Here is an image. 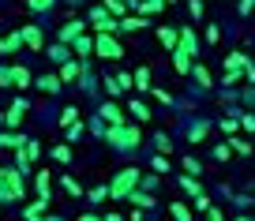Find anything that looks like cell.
Here are the masks:
<instances>
[{
  "label": "cell",
  "instance_id": "obj_1",
  "mask_svg": "<svg viewBox=\"0 0 255 221\" xmlns=\"http://www.w3.org/2000/svg\"><path fill=\"white\" fill-rule=\"evenodd\" d=\"M19 199H23V173H19L15 165H8L4 173H0V203L15 206Z\"/></svg>",
  "mask_w": 255,
  "mask_h": 221
},
{
  "label": "cell",
  "instance_id": "obj_2",
  "mask_svg": "<svg viewBox=\"0 0 255 221\" xmlns=\"http://www.w3.org/2000/svg\"><path fill=\"white\" fill-rule=\"evenodd\" d=\"M105 139H109V146H117V150H135L143 135H139V124H124V127H109Z\"/></svg>",
  "mask_w": 255,
  "mask_h": 221
},
{
  "label": "cell",
  "instance_id": "obj_3",
  "mask_svg": "<svg viewBox=\"0 0 255 221\" xmlns=\"http://www.w3.org/2000/svg\"><path fill=\"white\" fill-rule=\"evenodd\" d=\"M139 169H124L120 176H113V184H109V199H131L135 195V188H139Z\"/></svg>",
  "mask_w": 255,
  "mask_h": 221
},
{
  "label": "cell",
  "instance_id": "obj_4",
  "mask_svg": "<svg viewBox=\"0 0 255 221\" xmlns=\"http://www.w3.org/2000/svg\"><path fill=\"white\" fill-rule=\"evenodd\" d=\"M90 23H94L98 34H117L120 30L117 15H109V8H94V11H90Z\"/></svg>",
  "mask_w": 255,
  "mask_h": 221
},
{
  "label": "cell",
  "instance_id": "obj_5",
  "mask_svg": "<svg viewBox=\"0 0 255 221\" xmlns=\"http://www.w3.org/2000/svg\"><path fill=\"white\" fill-rule=\"evenodd\" d=\"M98 56H105V60H120L124 49H120V41L113 38V34H98Z\"/></svg>",
  "mask_w": 255,
  "mask_h": 221
},
{
  "label": "cell",
  "instance_id": "obj_6",
  "mask_svg": "<svg viewBox=\"0 0 255 221\" xmlns=\"http://www.w3.org/2000/svg\"><path fill=\"white\" fill-rule=\"evenodd\" d=\"M240 68H248L244 53H229V56H225V87H233V83L240 79Z\"/></svg>",
  "mask_w": 255,
  "mask_h": 221
},
{
  "label": "cell",
  "instance_id": "obj_7",
  "mask_svg": "<svg viewBox=\"0 0 255 221\" xmlns=\"http://www.w3.org/2000/svg\"><path fill=\"white\" fill-rule=\"evenodd\" d=\"M98 116H102V120H105V124H109V127H124V124H128L124 109H120V105H113V102H105V105H102V112H98Z\"/></svg>",
  "mask_w": 255,
  "mask_h": 221
},
{
  "label": "cell",
  "instance_id": "obj_8",
  "mask_svg": "<svg viewBox=\"0 0 255 221\" xmlns=\"http://www.w3.org/2000/svg\"><path fill=\"white\" fill-rule=\"evenodd\" d=\"M158 41L169 49V56H173L176 49H180V30H176V26H158Z\"/></svg>",
  "mask_w": 255,
  "mask_h": 221
},
{
  "label": "cell",
  "instance_id": "obj_9",
  "mask_svg": "<svg viewBox=\"0 0 255 221\" xmlns=\"http://www.w3.org/2000/svg\"><path fill=\"white\" fill-rule=\"evenodd\" d=\"M23 112H26V102H23V98H15L11 109L4 112V127H8V131H11V127H19V124H23Z\"/></svg>",
  "mask_w": 255,
  "mask_h": 221
},
{
  "label": "cell",
  "instance_id": "obj_10",
  "mask_svg": "<svg viewBox=\"0 0 255 221\" xmlns=\"http://www.w3.org/2000/svg\"><path fill=\"white\" fill-rule=\"evenodd\" d=\"M83 38V23H64L60 26V45H75Z\"/></svg>",
  "mask_w": 255,
  "mask_h": 221
},
{
  "label": "cell",
  "instance_id": "obj_11",
  "mask_svg": "<svg viewBox=\"0 0 255 221\" xmlns=\"http://www.w3.org/2000/svg\"><path fill=\"white\" fill-rule=\"evenodd\" d=\"M23 45H26V41H23V30H11L8 38H4V45H0V49H4V56H15Z\"/></svg>",
  "mask_w": 255,
  "mask_h": 221
},
{
  "label": "cell",
  "instance_id": "obj_12",
  "mask_svg": "<svg viewBox=\"0 0 255 221\" xmlns=\"http://www.w3.org/2000/svg\"><path fill=\"white\" fill-rule=\"evenodd\" d=\"M72 53H75V56H90V53H98V38L83 34V38H79V41L72 45Z\"/></svg>",
  "mask_w": 255,
  "mask_h": 221
},
{
  "label": "cell",
  "instance_id": "obj_13",
  "mask_svg": "<svg viewBox=\"0 0 255 221\" xmlns=\"http://www.w3.org/2000/svg\"><path fill=\"white\" fill-rule=\"evenodd\" d=\"M8 68H11V83H15L19 90H26V87L34 83V79H30V71H26L23 64H8Z\"/></svg>",
  "mask_w": 255,
  "mask_h": 221
},
{
  "label": "cell",
  "instance_id": "obj_14",
  "mask_svg": "<svg viewBox=\"0 0 255 221\" xmlns=\"http://www.w3.org/2000/svg\"><path fill=\"white\" fill-rule=\"evenodd\" d=\"M45 210H49V199H34V203L23 210V218L26 221H41V214H45Z\"/></svg>",
  "mask_w": 255,
  "mask_h": 221
},
{
  "label": "cell",
  "instance_id": "obj_15",
  "mask_svg": "<svg viewBox=\"0 0 255 221\" xmlns=\"http://www.w3.org/2000/svg\"><path fill=\"white\" fill-rule=\"evenodd\" d=\"M60 75H41V79L38 83H34V87H38V90H45V94H60Z\"/></svg>",
  "mask_w": 255,
  "mask_h": 221
},
{
  "label": "cell",
  "instance_id": "obj_16",
  "mask_svg": "<svg viewBox=\"0 0 255 221\" xmlns=\"http://www.w3.org/2000/svg\"><path fill=\"white\" fill-rule=\"evenodd\" d=\"M0 146H8V150H23L26 139H23V135H15V131H4V135H0Z\"/></svg>",
  "mask_w": 255,
  "mask_h": 221
},
{
  "label": "cell",
  "instance_id": "obj_17",
  "mask_svg": "<svg viewBox=\"0 0 255 221\" xmlns=\"http://www.w3.org/2000/svg\"><path fill=\"white\" fill-rule=\"evenodd\" d=\"M191 75H195V83H199L203 90L214 87V79H210V71H207V64H195V68H191Z\"/></svg>",
  "mask_w": 255,
  "mask_h": 221
},
{
  "label": "cell",
  "instance_id": "obj_18",
  "mask_svg": "<svg viewBox=\"0 0 255 221\" xmlns=\"http://www.w3.org/2000/svg\"><path fill=\"white\" fill-rule=\"evenodd\" d=\"M173 68L180 71V75H188L195 64H191V56H188V53H180V49H176V53H173Z\"/></svg>",
  "mask_w": 255,
  "mask_h": 221
},
{
  "label": "cell",
  "instance_id": "obj_19",
  "mask_svg": "<svg viewBox=\"0 0 255 221\" xmlns=\"http://www.w3.org/2000/svg\"><path fill=\"white\" fill-rule=\"evenodd\" d=\"M135 8H139V15H154V11L165 8V0H135Z\"/></svg>",
  "mask_w": 255,
  "mask_h": 221
},
{
  "label": "cell",
  "instance_id": "obj_20",
  "mask_svg": "<svg viewBox=\"0 0 255 221\" xmlns=\"http://www.w3.org/2000/svg\"><path fill=\"white\" fill-rule=\"evenodd\" d=\"M19 30H23V41L30 49H41V30H38V26H19Z\"/></svg>",
  "mask_w": 255,
  "mask_h": 221
},
{
  "label": "cell",
  "instance_id": "obj_21",
  "mask_svg": "<svg viewBox=\"0 0 255 221\" xmlns=\"http://www.w3.org/2000/svg\"><path fill=\"white\" fill-rule=\"evenodd\" d=\"M135 87H139V94H150V68L146 64L135 71Z\"/></svg>",
  "mask_w": 255,
  "mask_h": 221
},
{
  "label": "cell",
  "instance_id": "obj_22",
  "mask_svg": "<svg viewBox=\"0 0 255 221\" xmlns=\"http://www.w3.org/2000/svg\"><path fill=\"white\" fill-rule=\"evenodd\" d=\"M128 112H131V116H135L139 124H146V120H150V109H146V105L139 102V98H135V102H131V105H128Z\"/></svg>",
  "mask_w": 255,
  "mask_h": 221
},
{
  "label": "cell",
  "instance_id": "obj_23",
  "mask_svg": "<svg viewBox=\"0 0 255 221\" xmlns=\"http://www.w3.org/2000/svg\"><path fill=\"white\" fill-rule=\"evenodd\" d=\"M180 53H188V56H195V34L188 30V26H184L180 30Z\"/></svg>",
  "mask_w": 255,
  "mask_h": 221
},
{
  "label": "cell",
  "instance_id": "obj_24",
  "mask_svg": "<svg viewBox=\"0 0 255 221\" xmlns=\"http://www.w3.org/2000/svg\"><path fill=\"white\" fill-rule=\"evenodd\" d=\"M68 56H72V53H68V45H53V49H49V60L60 64V68L68 64Z\"/></svg>",
  "mask_w": 255,
  "mask_h": 221
},
{
  "label": "cell",
  "instance_id": "obj_25",
  "mask_svg": "<svg viewBox=\"0 0 255 221\" xmlns=\"http://www.w3.org/2000/svg\"><path fill=\"white\" fill-rule=\"evenodd\" d=\"M34 184H38V199H49V188H53V184H49V169H41Z\"/></svg>",
  "mask_w": 255,
  "mask_h": 221
},
{
  "label": "cell",
  "instance_id": "obj_26",
  "mask_svg": "<svg viewBox=\"0 0 255 221\" xmlns=\"http://www.w3.org/2000/svg\"><path fill=\"white\" fill-rule=\"evenodd\" d=\"M143 26H146L143 15H128V19H120V30H143Z\"/></svg>",
  "mask_w": 255,
  "mask_h": 221
},
{
  "label": "cell",
  "instance_id": "obj_27",
  "mask_svg": "<svg viewBox=\"0 0 255 221\" xmlns=\"http://www.w3.org/2000/svg\"><path fill=\"white\" fill-rule=\"evenodd\" d=\"M180 188L188 191V195H195V199L203 195V188H199V180H195V176H180Z\"/></svg>",
  "mask_w": 255,
  "mask_h": 221
},
{
  "label": "cell",
  "instance_id": "obj_28",
  "mask_svg": "<svg viewBox=\"0 0 255 221\" xmlns=\"http://www.w3.org/2000/svg\"><path fill=\"white\" fill-rule=\"evenodd\" d=\"M60 184H64V191H68V195H83V184L75 180V176H60Z\"/></svg>",
  "mask_w": 255,
  "mask_h": 221
},
{
  "label": "cell",
  "instance_id": "obj_29",
  "mask_svg": "<svg viewBox=\"0 0 255 221\" xmlns=\"http://www.w3.org/2000/svg\"><path fill=\"white\" fill-rule=\"evenodd\" d=\"M60 79H64V83L79 79V64H72V60H68V64H64V68H60Z\"/></svg>",
  "mask_w": 255,
  "mask_h": 221
},
{
  "label": "cell",
  "instance_id": "obj_30",
  "mask_svg": "<svg viewBox=\"0 0 255 221\" xmlns=\"http://www.w3.org/2000/svg\"><path fill=\"white\" fill-rule=\"evenodd\" d=\"M169 214H173L176 221H191V210H188L184 203H173V206H169Z\"/></svg>",
  "mask_w": 255,
  "mask_h": 221
},
{
  "label": "cell",
  "instance_id": "obj_31",
  "mask_svg": "<svg viewBox=\"0 0 255 221\" xmlns=\"http://www.w3.org/2000/svg\"><path fill=\"white\" fill-rule=\"evenodd\" d=\"M105 8H109V15H124L128 19V4L124 0H105Z\"/></svg>",
  "mask_w": 255,
  "mask_h": 221
},
{
  "label": "cell",
  "instance_id": "obj_32",
  "mask_svg": "<svg viewBox=\"0 0 255 221\" xmlns=\"http://www.w3.org/2000/svg\"><path fill=\"white\" fill-rule=\"evenodd\" d=\"M60 124L64 127H75V124H79V112H75V109H64L60 112Z\"/></svg>",
  "mask_w": 255,
  "mask_h": 221
},
{
  "label": "cell",
  "instance_id": "obj_33",
  "mask_svg": "<svg viewBox=\"0 0 255 221\" xmlns=\"http://www.w3.org/2000/svg\"><path fill=\"white\" fill-rule=\"evenodd\" d=\"M131 203H135V206H154V195H150V191H135Z\"/></svg>",
  "mask_w": 255,
  "mask_h": 221
},
{
  "label": "cell",
  "instance_id": "obj_34",
  "mask_svg": "<svg viewBox=\"0 0 255 221\" xmlns=\"http://www.w3.org/2000/svg\"><path fill=\"white\" fill-rule=\"evenodd\" d=\"M53 4H56V0H26V8H30V11H49Z\"/></svg>",
  "mask_w": 255,
  "mask_h": 221
},
{
  "label": "cell",
  "instance_id": "obj_35",
  "mask_svg": "<svg viewBox=\"0 0 255 221\" xmlns=\"http://www.w3.org/2000/svg\"><path fill=\"white\" fill-rule=\"evenodd\" d=\"M53 158H56V161H64V165L72 161V150H68V142H64V146H53Z\"/></svg>",
  "mask_w": 255,
  "mask_h": 221
},
{
  "label": "cell",
  "instance_id": "obj_36",
  "mask_svg": "<svg viewBox=\"0 0 255 221\" xmlns=\"http://www.w3.org/2000/svg\"><path fill=\"white\" fill-rule=\"evenodd\" d=\"M188 11H191L195 19H203V11H207V0H191V4H188Z\"/></svg>",
  "mask_w": 255,
  "mask_h": 221
},
{
  "label": "cell",
  "instance_id": "obj_37",
  "mask_svg": "<svg viewBox=\"0 0 255 221\" xmlns=\"http://www.w3.org/2000/svg\"><path fill=\"white\" fill-rule=\"evenodd\" d=\"M184 173H188V176H195V173H203V165H199L195 158H184Z\"/></svg>",
  "mask_w": 255,
  "mask_h": 221
},
{
  "label": "cell",
  "instance_id": "obj_38",
  "mask_svg": "<svg viewBox=\"0 0 255 221\" xmlns=\"http://www.w3.org/2000/svg\"><path fill=\"white\" fill-rule=\"evenodd\" d=\"M229 146H233V150H237V154H252V146H248L244 139H229Z\"/></svg>",
  "mask_w": 255,
  "mask_h": 221
},
{
  "label": "cell",
  "instance_id": "obj_39",
  "mask_svg": "<svg viewBox=\"0 0 255 221\" xmlns=\"http://www.w3.org/2000/svg\"><path fill=\"white\" fill-rule=\"evenodd\" d=\"M154 142H158V150H161V154L173 150V146H169V135H154Z\"/></svg>",
  "mask_w": 255,
  "mask_h": 221
},
{
  "label": "cell",
  "instance_id": "obj_40",
  "mask_svg": "<svg viewBox=\"0 0 255 221\" xmlns=\"http://www.w3.org/2000/svg\"><path fill=\"white\" fill-rule=\"evenodd\" d=\"M105 195H109V188H94L90 191V203H105Z\"/></svg>",
  "mask_w": 255,
  "mask_h": 221
},
{
  "label": "cell",
  "instance_id": "obj_41",
  "mask_svg": "<svg viewBox=\"0 0 255 221\" xmlns=\"http://www.w3.org/2000/svg\"><path fill=\"white\" fill-rule=\"evenodd\" d=\"M237 127H240V120H233V116H225V120H222V131H225V135L237 131Z\"/></svg>",
  "mask_w": 255,
  "mask_h": 221
},
{
  "label": "cell",
  "instance_id": "obj_42",
  "mask_svg": "<svg viewBox=\"0 0 255 221\" xmlns=\"http://www.w3.org/2000/svg\"><path fill=\"white\" fill-rule=\"evenodd\" d=\"M150 98H154V102H161V105H169V102H173V98H169L165 90H150Z\"/></svg>",
  "mask_w": 255,
  "mask_h": 221
},
{
  "label": "cell",
  "instance_id": "obj_43",
  "mask_svg": "<svg viewBox=\"0 0 255 221\" xmlns=\"http://www.w3.org/2000/svg\"><path fill=\"white\" fill-rule=\"evenodd\" d=\"M229 154H233V146H229V142H225V146H218V150H214V158H218V161H225V158H229Z\"/></svg>",
  "mask_w": 255,
  "mask_h": 221
},
{
  "label": "cell",
  "instance_id": "obj_44",
  "mask_svg": "<svg viewBox=\"0 0 255 221\" xmlns=\"http://www.w3.org/2000/svg\"><path fill=\"white\" fill-rule=\"evenodd\" d=\"M195 206H199L203 214H210V210H214V206H210V199H207V195H199V199H195Z\"/></svg>",
  "mask_w": 255,
  "mask_h": 221
},
{
  "label": "cell",
  "instance_id": "obj_45",
  "mask_svg": "<svg viewBox=\"0 0 255 221\" xmlns=\"http://www.w3.org/2000/svg\"><path fill=\"white\" fill-rule=\"evenodd\" d=\"M203 135H207V124H195V127H191V139H195V142H199Z\"/></svg>",
  "mask_w": 255,
  "mask_h": 221
},
{
  "label": "cell",
  "instance_id": "obj_46",
  "mask_svg": "<svg viewBox=\"0 0 255 221\" xmlns=\"http://www.w3.org/2000/svg\"><path fill=\"white\" fill-rule=\"evenodd\" d=\"M240 127H244V131H255V116H240Z\"/></svg>",
  "mask_w": 255,
  "mask_h": 221
},
{
  "label": "cell",
  "instance_id": "obj_47",
  "mask_svg": "<svg viewBox=\"0 0 255 221\" xmlns=\"http://www.w3.org/2000/svg\"><path fill=\"white\" fill-rule=\"evenodd\" d=\"M252 8H255V0H240V15H248Z\"/></svg>",
  "mask_w": 255,
  "mask_h": 221
},
{
  "label": "cell",
  "instance_id": "obj_48",
  "mask_svg": "<svg viewBox=\"0 0 255 221\" xmlns=\"http://www.w3.org/2000/svg\"><path fill=\"white\" fill-rule=\"evenodd\" d=\"M207 221H225V218H222V210H218V206H214V210L207 214Z\"/></svg>",
  "mask_w": 255,
  "mask_h": 221
},
{
  "label": "cell",
  "instance_id": "obj_49",
  "mask_svg": "<svg viewBox=\"0 0 255 221\" xmlns=\"http://www.w3.org/2000/svg\"><path fill=\"white\" fill-rule=\"evenodd\" d=\"M79 221H105V218H98V214H83Z\"/></svg>",
  "mask_w": 255,
  "mask_h": 221
},
{
  "label": "cell",
  "instance_id": "obj_50",
  "mask_svg": "<svg viewBox=\"0 0 255 221\" xmlns=\"http://www.w3.org/2000/svg\"><path fill=\"white\" fill-rule=\"evenodd\" d=\"M105 221H124V218H120V214H105Z\"/></svg>",
  "mask_w": 255,
  "mask_h": 221
},
{
  "label": "cell",
  "instance_id": "obj_51",
  "mask_svg": "<svg viewBox=\"0 0 255 221\" xmlns=\"http://www.w3.org/2000/svg\"><path fill=\"white\" fill-rule=\"evenodd\" d=\"M41 221H60V218H41Z\"/></svg>",
  "mask_w": 255,
  "mask_h": 221
},
{
  "label": "cell",
  "instance_id": "obj_52",
  "mask_svg": "<svg viewBox=\"0 0 255 221\" xmlns=\"http://www.w3.org/2000/svg\"><path fill=\"white\" fill-rule=\"evenodd\" d=\"M237 221H252V218H237Z\"/></svg>",
  "mask_w": 255,
  "mask_h": 221
},
{
  "label": "cell",
  "instance_id": "obj_53",
  "mask_svg": "<svg viewBox=\"0 0 255 221\" xmlns=\"http://www.w3.org/2000/svg\"><path fill=\"white\" fill-rule=\"evenodd\" d=\"M169 4H173V0H169Z\"/></svg>",
  "mask_w": 255,
  "mask_h": 221
}]
</instances>
